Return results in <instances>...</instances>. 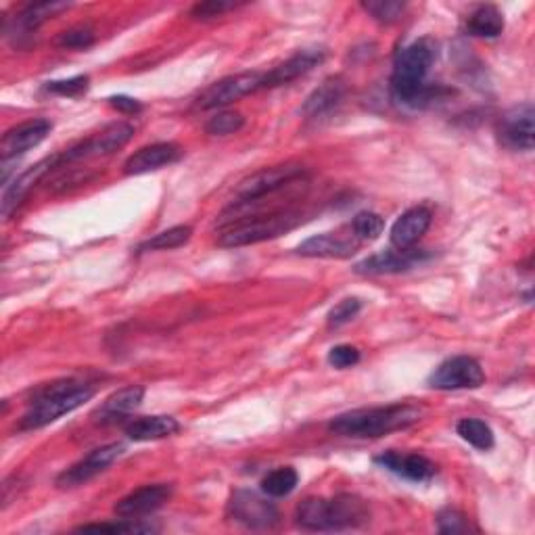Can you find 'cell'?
<instances>
[{"label":"cell","instance_id":"obj_12","mask_svg":"<svg viewBox=\"0 0 535 535\" xmlns=\"http://www.w3.org/2000/svg\"><path fill=\"white\" fill-rule=\"evenodd\" d=\"M122 454H124L122 444H107V446L92 450L80 462H76L74 467H69L67 471H63L57 477V485L65 490V487H78L90 479H95L97 475L107 471Z\"/></svg>","mask_w":535,"mask_h":535},{"label":"cell","instance_id":"obj_27","mask_svg":"<svg viewBox=\"0 0 535 535\" xmlns=\"http://www.w3.org/2000/svg\"><path fill=\"white\" fill-rule=\"evenodd\" d=\"M69 7H72V5L61 3V0H51V3H49V0H46V3H36V5H30L26 11L19 15L17 23H19V28L23 32H34V30H38L42 26L46 19L55 17L61 11H67Z\"/></svg>","mask_w":535,"mask_h":535},{"label":"cell","instance_id":"obj_18","mask_svg":"<svg viewBox=\"0 0 535 535\" xmlns=\"http://www.w3.org/2000/svg\"><path fill=\"white\" fill-rule=\"evenodd\" d=\"M327 57L322 49H304L295 53L291 59H287L285 63H281L278 67H274L272 72H268L262 78V88H274V86H283L289 84L301 76L310 74L316 65H320Z\"/></svg>","mask_w":535,"mask_h":535},{"label":"cell","instance_id":"obj_32","mask_svg":"<svg viewBox=\"0 0 535 535\" xmlns=\"http://www.w3.org/2000/svg\"><path fill=\"white\" fill-rule=\"evenodd\" d=\"M245 126V118L237 111H224L214 115V118H209V122L205 124V132L212 134V136H228V134H235Z\"/></svg>","mask_w":535,"mask_h":535},{"label":"cell","instance_id":"obj_11","mask_svg":"<svg viewBox=\"0 0 535 535\" xmlns=\"http://www.w3.org/2000/svg\"><path fill=\"white\" fill-rule=\"evenodd\" d=\"M262 74L247 72V74H237L228 76L216 84L209 86L203 95L199 97L197 105L201 109H218L224 105L235 103L255 90H262Z\"/></svg>","mask_w":535,"mask_h":535},{"label":"cell","instance_id":"obj_34","mask_svg":"<svg viewBox=\"0 0 535 535\" xmlns=\"http://www.w3.org/2000/svg\"><path fill=\"white\" fill-rule=\"evenodd\" d=\"M362 310V301L358 297H347L343 301H339V304L329 312L327 316V322L331 329H337V327H343V324H347L350 320H354L358 316V312Z\"/></svg>","mask_w":535,"mask_h":535},{"label":"cell","instance_id":"obj_24","mask_svg":"<svg viewBox=\"0 0 535 535\" xmlns=\"http://www.w3.org/2000/svg\"><path fill=\"white\" fill-rule=\"evenodd\" d=\"M180 431L174 416H143L126 425V435L132 441H155L166 439Z\"/></svg>","mask_w":535,"mask_h":535},{"label":"cell","instance_id":"obj_14","mask_svg":"<svg viewBox=\"0 0 535 535\" xmlns=\"http://www.w3.org/2000/svg\"><path fill=\"white\" fill-rule=\"evenodd\" d=\"M51 128L53 126L49 120H30V122H23L7 130L3 141H0V155H3V161H9L17 155H23L26 151L38 147L44 138L49 136Z\"/></svg>","mask_w":535,"mask_h":535},{"label":"cell","instance_id":"obj_6","mask_svg":"<svg viewBox=\"0 0 535 535\" xmlns=\"http://www.w3.org/2000/svg\"><path fill=\"white\" fill-rule=\"evenodd\" d=\"M483 383H485V372L481 364L471 356H454L446 362H441L427 379V385L439 391L477 389Z\"/></svg>","mask_w":535,"mask_h":535},{"label":"cell","instance_id":"obj_20","mask_svg":"<svg viewBox=\"0 0 535 535\" xmlns=\"http://www.w3.org/2000/svg\"><path fill=\"white\" fill-rule=\"evenodd\" d=\"M180 155L182 151L176 143H155V145L143 147L128 157V161L124 164V174L136 176V174H147L159 168H166L174 164V161H178Z\"/></svg>","mask_w":535,"mask_h":535},{"label":"cell","instance_id":"obj_7","mask_svg":"<svg viewBox=\"0 0 535 535\" xmlns=\"http://www.w3.org/2000/svg\"><path fill=\"white\" fill-rule=\"evenodd\" d=\"M228 517L247 529H272L281 521L278 508L255 492L239 490L228 502Z\"/></svg>","mask_w":535,"mask_h":535},{"label":"cell","instance_id":"obj_5","mask_svg":"<svg viewBox=\"0 0 535 535\" xmlns=\"http://www.w3.org/2000/svg\"><path fill=\"white\" fill-rule=\"evenodd\" d=\"M301 224V214L297 212H276L270 216H251V220L237 222L224 230L218 243L222 247H245V245H258L270 239L285 235Z\"/></svg>","mask_w":535,"mask_h":535},{"label":"cell","instance_id":"obj_17","mask_svg":"<svg viewBox=\"0 0 535 535\" xmlns=\"http://www.w3.org/2000/svg\"><path fill=\"white\" fill-rule=\"evenodd\" d=\"M427 260V253L425 251H385V253H377V255H370V258L362 260L360 264H356V272L364 274V276H379V274H398V272H406L410 268H414L416 264H421Z\"/></svg>","mask_w":535,"mask_h":535},{"label":"cell","instance_id":"obj_4","mask_svg":"<svg viewBox=\"0 0 535 535\" xmlns=\"http://www.w3.org/2000/svg\"><path fill=\"white\" fill-rule=\"evenodd\" d=\"M92 395H95V389L76 379L55 381L51 385L42 387L34 395V400L30 402L26 414H23L19 427L26 431L42 429L46 425L55 423L57 418L84 406Z\"/></svg>","mask_w":535,"mask_h":535},{"label":"cell","instance_id":"obj_40","mask_svg":"<svg viewBox=\"0 0 535 535\" xmlns=\"http://www.w3.org/2000/svg\"><path fill=\"white\" fill-rule=\"evenodd\" d=\"M109 105H111L113 109L122 111V113H141V111H143V105H141V103H138L136 99L124 97V95L111 97V99H109Z\"/></svg>","mask_w":535,"mask_h":535},{"label":"cell","instance_id":"obj_31","mask_svg":"<svg viewBox=\"0 0 535 535\" xmlns=\"http://www.w3.org/2000/svg\"><path fill=\"white\" fill-rule=\"evenodd\" d=\"M383 228H385V220L375 212H360L352 222L354 235L360 241H375V239H379L383 235Z\"/></svg>","mask_w":535,"mask_h":535},{"label":"cell","instance_id":"obj_8","mask_svg":"<svg viewBox=\"0 0 535 535\" xmlns=\"http://www.w3.org/2000/svg\"><path fill=\"white\" fill-rule=\"evenodd\" d=\"M299 176H304V168L297 166V164L264 168L260 172L251 174L249 178H245L239 184V189H237L239 201L237 203H249V201H260L264 197H270L276 191L285 189V186H289Z\"/></svg>","mask_w":535,"mask_h":535},{"label":"cell","instance_id":"obj_9","mask_svg":"<svg viewBox=\"0 0 535 535\" xmlns=\"http://www.w3.org/2000/svg\"><path fill=\"white\" fill-rule=\"evenodd\" d=\"M134 136V128L126 122H115L107 126L103 132L86 138L84 143L72 147L65 153H59L61 166L69 164V161H78V159H92V157H105L111 155L118 149L126 147L130 143V138Z\"/></svg>","mask_w":535,"mask_h":535},{"label":"cell","instance_id":"obj_29","mask_svg":"<svg viewBox=\"0 0 535 535\" xmlns=\"http://www.w3.org/2000/svg\"><path fill=\"white\" fill-rule=\"evenodd\" d=\"M299 475L291 467H281L268 473L262 481V492L270 498H285L297 487Z\"/></svg>","mask_w":535,"mask_h":535},{"label":"cell","instance_id":"obj_16","mask_svg":"<svg viewBox=\"0 0 535 535\" xmlns=\"http://www.w3.org/2000/svg\"><path fill=\"white\" fill-rule=\"evenodd\" d=\"M433 220V214L429 207H412L408 212H404L395 224L391 226V245L400 251L412 249L418 241L425 237V232L429 230Z\"/></svg>","mask_w":535,"mask_h":535},{"label":"cell","instance_id":"obj_28","mask_svg":"<svg viewBox=\"0 0 535 535\" xmlns=\"http://www.w3.org/2000/svg\"><path fill=\"white\" fill-rule=\"evenodd\" d=\"M193 237V228L191 226H174V228H168L164 232H159V235H155L153 239H147L145 243L138 245V253L143 251H166V249H176V247H182L184 243H189Z\"/></svg>","mask_w":535,"mask_h":535},{"label":"cell","instance_id":"obj_3","mask_svg":"<svg viewBox=\"0 0 535 535\" xmlns=\"http://www.w3.org/2000/svg\"><path fill=\"white\" fill-rule=\"evenodd\" d=\"M435 61L431 40H418L400 53L391 76V95L410 107H423L431 101V90L425 86L429 69Z\"/></svg>","mask_w":535,"mask_h":535},{"label":"cell","instance_id":"obj_36","mask_svg":"<svg viewBox=\"0 0 535 535\" xmlns=\"http://www.w3.org/2000/svg\"><path fill=\"white\" fill-rule=\"evenodd\" d=\"M92 42H95V32H92V28L88 26H78V28L67 30L57 40L61 49H88Z\"/></svg>","mask_w":535,"mask_h":535},{"label":"cell","instance_id":"obj_26","mask_svg":"<svg viewBox=\"0 0 535 535\" xmlns=\"http://www.w3.org/2000/svg\"><path fill=\"white\" fill-rule=\"evenodd\" d=\"M456 433L467 441L469 446L487 452L492 450L496 444V437L492 427L485 421H479V418H462V421L456 425Z\"/></svg>","mask_w":535,"mask_h":535},{"label":"cell","instance_id":"obj_23","mask_svg":"<svg viewBox=\"0 0 535 535\" xmlns=\"http://www.w3.org/2000/svg\"><path fill=\"white\" fill-rule=\"evenodd\" d=\"M345 97V84L341 78H329L322 82L304 103L306 118H322L335 111Z\"/></svg>","mask_w":535,"mask_h":535},{"label":"cell","instance_id":"obj_2","mask_svg":"<svg viewBox=\"0 0 535 535\" xmlns=\"http://www.w3.org/2000/svg\"><path fill=\"white\" fill-rule=\"evenodd\" d=\"M297 525L310 531H339L362 527L370 521L368 504L354 494H339L333 500L308 498L297 506Z\"/></svg>","mask_w":535,"mask_h":535},{"label":"cell","instance_id":"obj_1","mask_svg":"<svg viewBox=\"0 0 535 535\" xmlns=\"http://www.w3.org/2000/svg\"><path fill=\"white\" fill-rule=\"evenodd\" d=\"M423 408L414 404H391L379 408H358L335 416L329 431L343 437L375 439L393 431H404L421 421Z\"/></svg>","mask_w":535,"mask_h":535},{"label":"cell","instance_id":"obj_13","mask_svg":"<svg viewBox=\"0 0 535 535\" xmlns=\"http://www.w3.org/2000/svg\"><path fill=\"white\" fill-rule=\"evenodd\" d=\"M172 496V485L157 483V485H145L141 490H136L122 498L115 504L113 513L120 519H138L155 513L157 508L164 506Z\"/></svg>","mask_w":535,"mask_h":535},{"label":"cell","instance_id":"obj_22","mask_svg":"<svg viewBox=\"0 0 535 535\" xmlns=\"http://www.w3.org/2000/svg\"><path fill=\"white\" fill-rule=\"evenodd\" d=\"M143 398H145V387L141 385L124 387L120 391H115L113 395H109V398L101 404V408L95 412V418L101 423L120 421V418L128 416L130 412H134L138 406H141Z\"/></svg>","mask_w":535,"mask_h":535},{"label":"cell","instance_id":"obj_37","mask_svg":"<svg viewBox=\"0 0 535 535\" xmlns=\"http://www.w3.org/2000/svg\"><path fill=\"white\" fill-rule=\"evenodd\" d=\"M88 76H76V78H69V80H55L49 82L44 88L53 92V95H61V97H80L82 92L88 90Z\"/></svg>","mask_w":535,"mask_h":535},{"label":"cell","instance_id":"obj_10","mask_svg":"<svg viewBox=\"0 0 535 535\" xmlns=\"http://www.w3.org/2000/svg\"><path fill=\"white\" fill-rule=\"evenodd\" d=\"M500 143L515 151H531L535 145V111L531 103L506 111L498 122Z\"/></svg>","mask_w":535,"mask_h":535},{"label":"cell","instance_id":"obj_30","mask_svg":"<svg viewBox=\"0 0 535 535\" xmlns=\"http://www.w3.org/2000/svg\"><path fill=\"white\" fill-rule=\"evenodd\" d=\"M78 531H95V533H153L157 527L151 523H143L141 519H122L118 523H92V525H82Z\"/></svg>","mask_w":535,"mask_h":535},{"label":"cell","instance_id":"obj_35","mask_svg":"<svg viewBox=\"0 0 535 535\" xmlns=\"http://www.w3.org/2000/svg\"><path fill=\"white\" fill-rule=\"evenodd\" d=\"M437 531L439 533H467L471 531V523L462 513H458V510L446 508L437 515Z\"/></svg>","mask_w":535,"mask_h":535},{"label":"cell","instance_id":"obj_15","mask_svg":"<svg viewBox=\"0 0 535 535\" xmlns=\"http://www.w3.org/2000/svg\"><path fill=\"white\" fill-rule=\"evenodd\" d=\"M360 239L356 235H335V232H324V235H316L306 239L297 247V253L304 258H337L345 260L352 258L358 251Z\"/></svg>","mask_w":535,"mask_h":535},{"label":"cell","instance_id":"obj_33","mask_svg":"<svg viewBox=\"0 0 535 535\" xmlns=\"http://www.w3.org/2000/svg\"><path fill=\"white\" fill-rule=\"evenodd\" d=\"M362 9L381 23H393L404 15L406 3H398V0H370V3H362Z\"/></svg>","mask_w":535,"mask_h":535},{"label":"cell","instance_id":"obj_21","mask_svg":"<svg viewBox=\"0 0 535 535\" xmlns=\"http://www.w3.org/2000/svg\"><path fill=\"white\" fill-rule=\"evenodd\" d=\"M61 166V159L59 155H53V157H46L42 159L40 164H36L34 168H30L28 172H23L19 178H15L13 184H7L5 186V193H3V216L9 218L13 209H17V205L26 199V195L34 189V184L40 182V178L51 172L53 168H59Z\"/></svg>","mask_w":535,"mask_h":535},{"label":"cell","instance_id":"obj_19","mask_svg":"<svg viewBox=\"0 0 535 535\" xmlns=\"http://www.w3.org/2000/svg\"><path fill=\"white\" fill-rule=\"evenodd\" d=\"M375 462L379 464V467L387 469L389 473L398 475L402 479H408V481H416V483L429 481L437 473L435 464L429 458L421 456V454L385 452V454L377 456Z\"/></svg>","mask_w":535,"mask_h":535},{"label":"cell","instance_id":"obj_38","mask_svg":"<svg viewBox=\"0 0 535 535\" xmlns=\"http://www.w3.org/2000/svg\"><path fill=\"white\" fill-rule=\"evenodd\" d=\"M360 362V352L354 345H337L329 352V364L343 370V368H352Z\"/></svg>","mask_w":535,"mask_h":535},{"label":"cell","instance_id":"obj_39","mask_svg":"<svg viewBox=\"0 0 535 535\" xmlns=\"http://www.w3.org/2000/svg\"><path fill=\"white\" fill-rule=\"evenodd\" d=\"M232 9H237V3H226V0H207V3L195 5L191 15L195 19H212V17H220Z\"/></svg>","mask_w":535,"mask_h":535},{"label":"cell","instance_id":"obj_25","mask_svg":"<svg viewBox=\"0 0 535 535\" xmlns=\"http://www.w3.org/2000/svg\"><path fill=\"white\" fill-rule=\"evenodd\" d=\"M467 32L475 38H498L504 32V15L494 5H481L469 15Z\"/></svg>","mask_w":535,"mask_h":535}]
</instances>
